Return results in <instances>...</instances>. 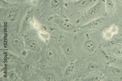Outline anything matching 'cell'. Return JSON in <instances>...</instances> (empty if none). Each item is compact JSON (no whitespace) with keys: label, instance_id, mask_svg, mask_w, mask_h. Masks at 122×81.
Returning <instances> with one entry per match:
<instances>
[{"label":"cell","instance_id":"obj_1","mask_svg":"<svg viewBox=\"0 0 122 81\" xmlns=\"http://www.w3.org/2000/svg\"><path fill=\"white\" fill-rule=\"evenodd\" d=\"M103 17H99L84 25L79 27V28L83 30H93L96 29L102 25L104 21Z\"/></svg>","mask_w":122,"mask_h":81},{"label":"cell","instance_id":"obj_2","mask_svg":"<svg viewBox=\"0 0 122 81\" xmlns=\"http://www.w3.org/2000/svg\"><path fill=\"white\" fill-rule=\"evenodd\" d=\"M105 2V0H98L96 3L91 6L86 12V18H91L96 15L100 11Z\"/></svg>","mask_w":122,"mask_h":81},{"label":"cell","instance_id":"obj_3","mask_svg":"<svg viewBox=\"0 0 122 81\" xmlns=\"http://www.w3.org/2000/svg\"><path fill=\"white\" fill-rule=\"evenodd\" d=\"M98 0H78L70 2L68 5L70 7L83 8L92 6L96 3Z\"/></svg>","mask_w":122,"mask_h":81},{"label":"cell","instance_id":"obj_4","mask_svg":"<svg viewBox=\"0 0 122 81\" xmlns=\"http://www.w3.org/2000/svg\"><path fill=\"white\" fill-rule=\"evenodd\" d=\"M105 5L106 11L107 14H111L114 12L116 8V5L113 0H106Z\"/></svg>","mask_w":122,"mask_h":81},{"label":"cell","instance_id":"obj_5","mask_svg":"<svg viewBox=\"0 0 122 81\" xmlns=\"http://www.w3.org/2000/svg\"><path fill=\"white\" fill-rule=\"evenodd\" d=\"M60 26L66 31H71L74 28V25L70 22L63 19H60L58 21Z\"/></svg>","mask_w":122,"mask_h":81},{"label":"cell","instance_id":"obj_6","mask_svg":"<svg viewBox=\"0 0 122 81\" xmlns=\"http://www.w3.org/2000/svg\"><path fill=\"white\" fill-rule=\"evenodd\" d=\"M85 48L89 51H92L94 49L95 44L92 40H89L86 42L84 45Z\"/></svg>","mask_w":122,"mask_h":81},{"label":"cell","instance_id":"obj_7","mask_svg":"<svg viewBox=\"0 0 122 81\" xmlns=\"http://www.w3.org/2000/svg\"><path fill=\"white\" fill-rule=\"evenodd\" d=\"M76 66L75 64L70 65L66 69L65 71V74L67 75H70L73 74L75 72Z\"/></svg>","mask_w":122,"mask_h":81},{"label":"cell","instance_id":"obj_8","mask_svg":"<svg viewBox=\"0 0 122 81\" xmlns=\"http://www.w3.org/2000/svg\"><path fill=\"white\" fill-rule=\"evenodd\" d=\"M62 48L65 53L68 55H71L73 54V50L71 47L67 45L62 46Z\"/></svg>","mask_w":122,"mask_h":81},{"label":"cell","instance_id":"obj_9","mask_svg":"<svg viewBox=\"0 0 122 81\" xmlns=\"http://www.w3.org/2000/svg\"><path fill=\"white\" fill-rule=\"evenodd\" d=\"M109 31L113 35L116 34L118 31V27L115 25H111L110 27Z\"/></svg>","mask_w":122,"mask_h":81},{"label":"cell","instance_id":"obj_10","mask_svg":"<svg viewBox=\"0 0 122 81\" xmlns=\"http://www.w3.org/2000/svg\"><path fill=\"white\" fill-rule=\"evenodd\" d=\"M113 35L109 31H107L104 33L103 36L104 38L107 39H110L112 37Z\"/></svg>","mask_w":122,"mask_h":81},{"label":"cell","instance_id":"obj_11","mask_svg":"<svg viewBox=\"0 0 122 81\" xmlns=\"http://www.w3.org/2000/svg\"><path fill=\"white\" fill-rule=\"evenodd\" d=\"M62 1V0H52V5L53 6L57 7H59Z\"/></svg>","mask_w":122,"mask_h":81},{"label":"cell","instance_id":"obj_12","mask_svg":"<svg viewBox=\"0 0 122 81\" xmlns=\"http://www.w3.org/2000/svg\"><path fill=\"white\" fill-rule=\"evenodd\" d=\"M97 68V66L95 64L93 63H91L88 66L89 70L91 71L94 70Z\"/></svg>","mask_w":122,"mask_h":81},{"label":"cell","instance_id":"obj_13","mask_svg":"<svg viewBox=\"0 0 122 81\" xmlns=\"http://www.w3.org/2000/svg\"><path fill=\"white\" fill-rule=\"evenodd\" d=\"M119 27L122 29V22L119 24Z\"/></svg>","mask_w":122,"mask_h":81},{"label":"cell","instance_id":"obj_14","mask_svg":"<svg viewBox=\"0 0 122 81\" xmlns=\"http://www.w3.org/2000/svg\"><path fill=\"white\" fill-rule=\"evenodd\" d=\"M119 0L121 1V2H122V0Z\"/></svg>","mask_w":122,"mask_h":81}]
</instances>
